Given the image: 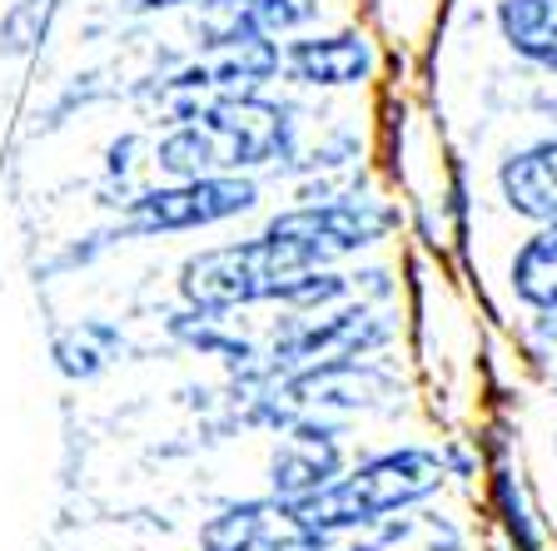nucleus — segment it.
Listing matches in <instances>:
<instances>
[{
	"label": "nucleus",
	"mask_w": 557,
	"mask_h": 551,
	"mask_svg": "<svg viewBox=\"0 0 557 551\" xmlns=\"http://www.w3.org/2000/svg\"><path fill=\"white\" fill-rule=\"evenodd\" d=\"M259 204V184L244 174H205V179H170L160 189H139L125 199V218L120 229L135 239H154V234H185L209 229L234 214H249Z\"/></svg>",
	"instance_id": "3"
},
{
	"label": "nucleus",
	"mask_w": 557,
	"mask_h": 551,
	"mask_svg": "<svg viewBox=\"0 0 557 551\" xmlns=\"http://www.w3.org/2000/svg\"><path fill=\"white\" fill-rule=\"evenodd\" d=\"M338 427L319 423V417H299L289 423L284 448L269 462V497L274 502H304V497L324 492L344 472V442H338Z\"/></svg>",
	"instance_id": "6"
},
{
	"label": "nucleus",
	"mask_w": 557,
	"mask_h": 551,
	"mask_svg": "<svg viewBox=\"0 0 557 551\" xmlns=\"http://www.w3.org/2000/svg\"><path fill=\"white\" fill-rule=\"evenodd\" d=\"M278 522H284V502H274V497L234 502L199 527V551H264Z\"/></svg>",
	"instance_id": "10"
},
{
	"label": "nucleus",
	"mask_w": 557,
	"mask_h": 551,
	"mask_svg": "<svg viewBox=\"0 0 557 551\" xmlns=\"http://www.w3.org/2000/svg\"><path fill=\"white\" fill-rule=\"evenodd\" d=\"M379 55L373 40L359 30L338 35H294L284 46V80L313 85V90H334V85H363L373 80Z\"/></svg>",
	"instance_id": "7"
},
{
	"label": "nucleus",
	"mask_w": 557,
	"mask_h": 551,
	"mask_svg": "<svg viewBox=\"0 0 557 551\" xmlns=\"http://www.w3.org/2000/svg\"><path fill=\"white\" fill-rule=\"evenodd\" d=\"M498 189L512 214L533 218V224H553L557 218V139H543L533 150H518L512 160H503Z\"/></svg>",
	"instance_id": "9"
},
{
	"label": "nucleus",
	"mask_w": 557,
	"mask_h": 551,
	"mask_svg": "<svg viewBox=\"0 0 557 551\" xmlns=\"http://www.w3.org/2000/svg\"><path fill=\"white\" fill-rule=\"evenodd\" d=\"M46 15H50V0H21L15 11H5V21H0L5 50H11V55L30 50L35 40H40V30H46Z\"/></svg>",
	"instance_id": "14"
},
{
	"label": "nucleus",
	"mask_w": 557,
	"mask_h": 551,
	"mask_svg": "<svg viewBox=\"0 0 557 551\" xmlns=\"http://www.w3.org/2000/svg\"><path fill=\"white\" fill-rule=\"evenodd\" d=\"M189 120L205 129L220 174L264 170V164H278L294 154L289 110L264 100V95H230V100H214L205 110H195Z\"/></svg>",
	"instance_id": "4"
},
{
	"label": "nucleus",
	"mask_w": 557,
	"mask_h": 551,
	"mask_svg": "<svg viewBox=\"0 0 557 551\" xmlns=\"http://www.w3.org/2000/svg\"><path fill=\"white\" fill-rule=\"evenodd\" d=\"M309 268H319L304 249L259 234V239L220 243L189 253L180 268V299L195 313H234L249 303H284Z\"/></svg>",
	"instance_id": "2"
},
{
	"label": "nucleus",
	"mask_w": 557,
	"mask_h": 551,
	"mask_svg": "<svg viewBox=\"0 0 557 551\" xmlns=\"http://www.w3.org/2000/svg\"><path fill=\"white\" fill-rule=\"evenodd\" d=\"M443 477H448V467H443L438 452L394 448L359 462L354 472H338L324 492L304 497V502H284V506L309 531H348V527H363V522L394 517L404 506H423L443 487Z\"/></svg>",
	"instance_id": "1"
},
{
	"label": "nucleus",
	"mask_w": 557,
	"mask_h": 551,
	"mask_svg": "<svg viewBox=\"0 0 557 551\" xmlns=\"http://www.w3.org/2000/svg\"><path fill=\"white\" fill-rule=\"evenodd\" d=\"M329 551H458L463 537L448 517L429 512V506H404L394 517L363 522L348 531H324Z\"/></svg>",
	"instance_id": "8"
},
{
	"label": "nucleus",
	"mask_w": 557,
	"mask_h": 551,
	"mask_svg": "<svg viewBox=\"0 0 557 551\" xmlns=\"http://www.w3.org/2000/svg\"><path fill=\"white\" fill-rule=\"evenodd\" d=\"M498 25L518 55L557 75V0H503Z\"/></svg>",
	"instance_id": "11"
},
{
	"label": "nucleus",
	"mask_w": 557,
	"mask_h": 551,
	"mask_svg": "<svg viewBox=\"0 0 557 551\" xmlns=\"http://www.w3.org/2000/svg\"><path fill=\"white\" fill-rule=\"evenodd\" d=\"M388 229H394V209L388 204L359 199V195H329V199H304V204L274 214L264 234L304 249L313 264L324 268L334 259H344V253H359L369 243H379Z\"/></svg>",
	"instance_id": "5"
},
{
	"label": "nucleus",
	"mask_w": 557,
	"mask_h": 551,
	"mask_svg": "<svg viewBox=\"0 0 557 551\" xmlns=\"http://www.w3.org/2000/svg\"><path fill=\"white\" fill-rule=\"evenodd\" d=\"M512 293L537 313H557V218L537 224V234L512 253Z\"/></svg>",
	"instance_id": "12"
},
{
	"label": "nucleus",
	"mask_w": 557,
	"mask_h": 551,
	"mask_svg": "<svg viewBox=\"0 0 557 551\" xmlns=\"http://www.w3.org/2000/svg\"><path fill=\"white\" fill-rule=\"evenodd\" d=\"M135 11H174V5H195V0H129Z\"/></svg>",
	"instance_id": "15"
},
{
	"label": "nucleus",
	"mask_w": 557,
	"mask_h": 551,
	"mask_svg": "<svg viewBox=\"0 0 557 551\" xmlns=\"http://www.w3.org/2000/svg\"><path fill=\"white\" fill-rule=\"evenodd\" d=\"M120 353H125V338H120L115 323H104V318H81L55 338L60 373H65V378H81V383L100 378Z\"/></svg>",
	"instance_id": "13"
}]
</instances>
